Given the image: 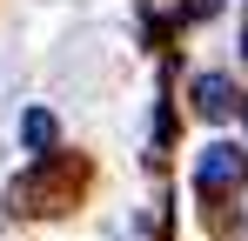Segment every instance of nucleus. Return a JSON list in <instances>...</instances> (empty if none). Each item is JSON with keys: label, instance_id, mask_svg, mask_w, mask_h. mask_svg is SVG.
Wrapping results in <instances>:
<instances>
[{"label": "nucleus", "instance_id": "obj_1", "mask_svg": "<svg viewBox=\"0 0 248 241\" xmlns=\"http://www.w3.org/2000/svg\"><path fill=\"white\" fill-rule=\"evenodd\" d=\"M242 174V154L228 148V141H215V148H202V161H195V188L202 195H215V188H228Z\"/></svg>", "mask_w": 248, "mask_h": 241}, {"label": "nucleus", "instance_id": "obj_5", "mask_svg": "<svg viewBox=\"0 0 248 241\" xmlns=\"http://www.w3.org/2000/svg\"><path fill=\"white\" fill-rule=\"evenodd\" d=\"M242 114H248V94H242Z\"/></svg>", "mask_w": 248, "mask_h": 241}, {"label": "nucleus", "instance_id": "obj_4", "mask_svg": "<svg viewBox=\"0 0 248 241\" xmlns=\"http://www.w3.org/2000/svg\"><path fill=\"white\" fill-rule=\"evenodd\" d=\"M242 54H248V20H242Z\"/></svg>", "mask_w": 248, "mask_h": 241}, {"label": "nucleus", "instance_id": "obj_2", "mask_svg": "<svg viewBox=\"0 0 248 241\" xmlns=\"http://www.w3.org/2000/svg\"><path fill=\"white\" fill-rule=\"evenodd\" d=\"M195 107H202L208 120H228V114H235V80H228V74H202V80H195Z\"/></svg>", "mask_w": 248, "mask_h": 241}, {"label": "nucleus", "instance_id": "obj_3", "mask_svg": "<svg viewBox=\"0 0 248 241\" xmlns=\"http://www.w3.org/2000/svg\"><path fill=\"white\" fill-rule=\"evenodd\" d=\"M20 134H27V148H34V154H47V148H54V114L34 107V114L20 120Z\"/></svg>", "mask_w": 248, "mask_h": 241}]
</instances>
